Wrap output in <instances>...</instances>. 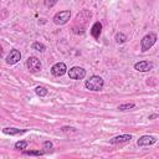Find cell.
<instances>
[{"label": "cell", "mask_w": 159, "mask_h": 159, "mask_svg": "<svg viewBox=\"0 0 159 159\" xmlns=\"http://www.w3.org/2000/svg\"><path fill=\"white\" fill-rule=\"evenodd\" d=\"M105 86V81L101 76H97V75H93L91 76L88 80L85 81V87L89 91H93V92H98L103 88Z\"/></svg>", "instance_id": "cell-1"}, {"label": "cell", "mask_w": 159, "mask_h": 159, "mask_svg": "<svg viewBox=\"0 0 159 159\" xmlns=\"http://www.w3.org/2000/svg\"><path fill=\"white\" fill-rule=\"evenodd\" d=\"M155 42H157V34L150 31L149 34H147V35L141 40V51L146 52V51L150 50L152 47L154 46Z\"/></svg>", "instance_id": "cell-2"}, {"label": "cell", "mask_w": 159, "mask_h": 159, "mask_svg": "<svg viewBox=\"0 0 159 159\" xmlns=\"http://www.w3.org/2000/svg\"><path fill=\"white\" fill-rule=\"evenodd\" d=\"M70 19H71V11L70 10H61L53 15L52 21L56 25H65L70 21Z\"/></svg>", "instance_id": "cell-3"}, {"label": "cell", "mask_w": 159, "mask_h": 159, "mask_svg": "<svg viewBox=\"0 0 159 159\" xmlns=\"http://www.w3.org/2000/svg\"><path fill=\"white\" fill-rule=\"evenodd\" d=\"M26 67L30 70V72L37 73L41 71V68H42V64H41V61L36 56H30L26 60Z\"/></svg>", "instance_id": "cell-4"}, {"label": "cell", "mask_w": 159, "mask_h": 159, "mask_svg": "<svg viewBox=\"0 0 159 159\" xmlns=\"http://www.w3.org/2000/svg\"><path fill=\"white\" fill-rule=\"evenodd\" d=\"M67 75L71 80H84L86 77V70L82 67L75 66L67 71Z\"/></svg>", "instance_id": "cell-5"}, {"label": "cell", "mask_w": 159, "mask_h": 159, "mask_svg": "<svg viewBox=\"0 0 159 159\" xmlns=\"http://www.w3.org/2000/svg\"><path fill=\"white\" fill-rule=\"evenodd\" d=\"M157 143V137L155 136H142L137 141V146L141 148H146V147H150L153 144Z\"/></svg>", "instance_id": "cell-6"}, {"label": "cell", "mask_w": 159, "mask_h": 159, "mask_svg": "<svg viewBox=\"0 0 159 159\" xmlns=\"http://www.w3.org/2000/svg\"><path fill=\"white\" fill-rule=\"evenodd\" d=\"M154 68V64L150 61H147V60H143V61H139L134 64V70L138 71V72H149Z\"/></svg>", "instance_id": "cell-7"}, {"label": "cell", "mask_w": 159, "mask_h": 159, "mask_svg": "<svg viewBox=\"0 0 159 159\" xmlns=\"http://www.w3.org/2000/svg\"><path fill=\"white\" fill-rule=\"evenodd\" d=\"M67 72V66L65 62H57L51 67V73L55 77H61Z\"/></svg>", "instance_id": "cell-8"}, {"label": "cell", "mask_w": 159, "mask_h": 159, "mask_svg": "<svg viewBox=\"0 0 159 159\" xmlns=\"http://www.w3.org/2000/svg\"><path fill=\"white\" fill-rule=\"evenodd\" d=\"M20 60H21V52H20L19 50H16V49H12L10 51V53L6 56L5 62L8 65H15V64H18Z\"/></svg>", "instance_id": "cell-9"}, {"label": "cell", "mask_w": 159, "mask_h": 159, "mask_svg": "<svg viewBox=\"0 0 159 159\" xmlns=\"http://www.w3.org/2000/svg\"><path fill=\"white\" fill-rule=\"evenodd\" d=\"M130 139H132V136H130V134H121V136L113 137L112 139H109V143H111V144L127 143V142H130Z\"/></svg>", "instance_id": "cell-10"}, {"label": "cell", "mask_w": 159, "mask_h": 159, "mask_svg": "<svg viewBox=\"0 0 159 159\" xmlns=\"http://www.w3.org/2000/svg\"><path fill=\"white\" fill-rule=\"evenodd\" d=\"M3 133L6 136H18V134H24L26 133V129H19L14 127H6L3 129Z\"/></svg>", "instance_id": "cell-11"}, {"label": "cell", "mask_w": 159, "mask_h": 159, "mask_svg": "<svg viewBox=\"0 0 159 159\" xmlns=\"http://www.w3.org/2000/svg\"><path fill=\"white\" fill-rule=\"evenodd\" d=\"M91 35L95 37V39H98L100 37V35H101V32H102V24L100 23V21H96L93 25H92V27H91Z\"/></svg>", "instance_id": "cell-12"}, {"label": "cell", "mask_w": 159, "mask_h": 159, "mask_svg": "<svg viewBox=\"0 0 159 159\" xmlns=\"http://www.w3.org/2000/svg\"><path fill=\"white\" fill-rule=\"evenodd\" d=\"M35 93H36V96H39V97H45V96H47V93H49V91H47V88L44 87V86H36L35 87Z\"/></svg>", "instance_id": "cell-13"}, {"label": "cell", "mask_w": 159, "mask_h": 159, "mask_svg": "<svg viewBox=\"0 0 159 159\" xmlns=\"http://www.w3.org/2000/svg\"><path fill=\"white\" fill-rule=\"evenodd\" d=\"M114 40H116L117 44H124L128 39H127V35H126V34H123V32H117L116 36H114Z\"/></svg>", "instance_id": "cell-14"}, {"label": "cell", "mask_w": 159, "mask_h": 159, "mask_svg": "<svg viewBox=\"0 0 159 159\" xmlns=\"http://www.w3.org/2000/svg\"><path fill=\"white\" fill-rule=\"evenodd\" d=\"M32 50H36L39 52H45L46 51V46L42 42H34L32 44Z\"/></svg>", "instance_id": "cell-15"}, {"label": "cell", "mask_w": 159, "mask_h": 159, "mask_svg": "<svg viewBox=\"0 0 159 159\" xmlns=\"http://www.w3.org/2000/svg\"><path fill=\"white\" fill-rule=\"evenodd\" d=\"M136 107V105L133 102H129V103H123V105H119L118 106V109L119 111H128V109H133Z\"/></svg>", "instance_id": "cell-16"}, {"label": "cell", "mask_w": 159, "mask_h": 159, "mask_svg": "<svg viewBox=\"0 0 159 159\" xmlns=\"http://www.w3.org/2000/svg\"><path fill=\"white\" fill-rule=\"evenodd\" d=\"M24 154L25 155H36V157H40V155H44L45 152L44 150H24Z\"/></svg>", "instance_id": "cell-17"}, {"label": "cell", "mask_w": 159, "mask_h": 159, "mask_svg": "<svg viewBox=\"0 0 159 159\" xmlns=\"http://www.w3.org/2000/svg\"><path fill=\"white\" fill-rule=\"evenodd\" d=\"M14 147H15L16 149H20V150H25L27 148V142L26 141H19V142L15 143Z\"/></svg>", "instance_id": "cell-18"}, {"label": "cell", "mask_w": 159, "mask_h": 159, "mask_svg": "<svg viewBox=\"0 0 159 159\" xmlns=\"http://www.w3.org/2000/svg\"><path fill=\"white\" fill-rule=\"evenodd\" d=\"M52 143L50 142V141H46V142H44V152H47V150H50V149H52Z\"/></svg>", "instance_id": "cell-19"}, {"label": "cell", "mask_w": 159, "mask_h": 159, "mask_svg": "<svg viewBox=\"0 0 159 159\" xmlns=\"http://www.w3.org/2000/svg\"><path fill=\"white\" fill-rule=\"evenodd\" d=\"M55 4H56V1H50V3L49 1H45V5L46 6H53Z\"/></svg>", "instance_id": "cell-20"}, {"label": "cell", "mask_w": 159, "mask_h": 159, "mask_svg": "<svg viewBox=\"0 0 159 159\" xmlns=\"http://www.w3.org/2000/svg\"><path fill=\"white\" fill-rule=\"evenodd\" d=\"M158 117V114H152V116H149V119H153V118H157Z\"/></svg>", "instance_id": "cell-21"}, {"label": "cell", "mask_w": 159, "mask_h": 159, "mask_svg": "<svg viewBox=\"0 0 159 159\" xmlns=\"http://www.w3.org/2000/svg\"><path fill=\"white\" fill-rule=\"evenodd\" d=\"M1 56H3V47L0 46V59H1Z\"/></svg>", "instance_id": "cell-22"}, {"label": "cell", "mask_w": 159, "mask_h": 159, "mask_svg": "<svg viewBox=\"0 0 159 159\" xmlns=\"http://www.w3.org/2000/svg\"><path fill=\"white\" fill-rule=\"evenodd\" d=\"M0 76H1V73H0Z\"/></svg>", "instance_id": "cell-23"}]
</instances>
